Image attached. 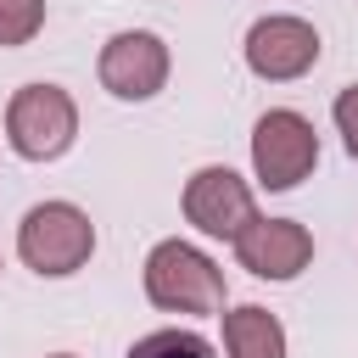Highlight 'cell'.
Wrapping results in <instances>:
<instances>
[{"label":"cell","instance_id":"6da1fadb","mask_svg":"<svg viewBox=\"0 0 358 358\" xmlns=\"http://www.w3.org/2000/svg\"><path fill=\"white\" fill-rule=\"evenodd\" d=\"M145 296L162 313H224V268L190 241H157L145 252Z\"/></svg>","mask_w":358,"mask_h":358},{"label":"cell","instance_id":"7a4b0ae2","mask_svg":"<svg viewBox=\"0 0 358 358\" xmlns=\"http://www.w3.org/2000/svg\"><path fill=\"white\" fill-rule=\"evenodd\" d=\"M90 252H95V224H90V213L73 207V201H39V207H28L22 224H17V257H22L34 274H45V280L78 274V268L90 263Z\"/></svg>","mask_w":358,"mask_h":358},{"label":"cell","instance_id":"3957f363","mask_svg":"<svg viewBox=\"0 0 358 358\" xmlns=\"http://www.w3.org/2000/svg\"><path fill=\"white\" fill-rule=\"evenodd\" d=\"M6 140L28 162H56L78 140V106L62 84H22L6 106Z\"/></svg>","mask_w":358,"mask_h":358},{"label":"cell","instance_id":"277c9868","mask_svg":"<svg viewBox=\"0 0 358 358\" xmlns=\"http://www.w3.org/2000/svg\"><path fill=\"white\" fill-rule=\"evenodd\" d=\"M319 168V134L302 112L274 106L252 123V173L263 190H296Z\"/></svg>","mask_w":358,"mask_h":358},{"label":"cell","instance_id":"5b68a950","mask_svg":"<svg viewBox=\"0 0 358 358\" xmlns=\"http://www.w3.org/2000/svg\"><path fill=\"white\" fill-rule=\"evenodd\" d=\"M168 45L151 34V28H123V34H112L106 45H101V62H95V73H101V84L117 95V101H151L162 84H168Z\"/></svg>","mask_w":358,"mask_h":358},{"label":"cell","instance_id":"8992f818","mask_svg":"<svg viewBox=\"0 0 358 358\" xmlns=\"http://www.w3.org/2000/svg\"><path fill=\"white\" fill-rule=\"evenodd\" d=\"M185 218L213 235V241H235L252 218H257V201H252V185L235 173V168H196L185 179Z\"/></svg>","mask_w":358,"mask_h":358},{"label":"cell","instance_id":"52a82bcc","mask_svg":"<svg viewBox=\"0 0 358 358\" xmlns=\"http://www.w3.org/2000/svg\"><path fill=\"white\" fill-rule=\"evenodd\" d=\"M319 28L302 22V17H257L246 28V67L268 84H285V78H302L313 62H319Z\"/></svg>","mask_w":358,"mask_h":358},{"label":"cell","instance_id":"ba28073f","mask_svg":"<svg viewBox=\"0 0 358 358\" xmlns=\"http://www.w3.org/2000/svg\"><path fill=\"white\" fill-rule=\"evenodd\" d=\"M229 246H235V263L257 280H296L313 263V235L296 218H252Z\"/></svg>","mask_w":358,"mask_h":358},{"label":"cell","instance_id":"9c48e42d","mask_svg":"<svg viewBox=\"0 0 358 358\" xmlns=\"http://www.w3.org/2000/svg\"><path fill=\"white\" fill-rule=\"evenodd\" d=\"M218 319H224V352L229 358H285V324L268 308L246 302V308H229Z\"/></svg>","mask_w":358,"mask_h":358},{"label":"cell","instance_id":"30bf717a","mask_svg":"<svg viewBox=\"0 0 358 358\" xmlns=\"http://www.w3.org/2000/svg\"><path fill=\"white\" fill-rule=\"evenodd\" d=\"M129 358H218V352L196 330H151V336H140L129 347Z\"/></svg>","mask_w":358,"mask_h":358},{"label":"cell","instance_id":"8fae6325","mask_svg":"<svg viewBox=\"0 0 358 358\" xmlns=\"http://www.w3.org/2000/svg\"><path fill=\"white\" fill-rule=\"evenodd\" d=\"M45 28V0H0V45H28Z\"/></svg>","mask_w":358,"mask_h":358},{"label":"cell","instance_id":"7c38bea8","mask_svg":"<svg viewBox=\"0 0 358 358\" xmlns=\"http://www.w3.org/2000/svg\"><path fill=\"white\" fill-rule=\"evenodd\" d=\"M336 129H341V145H347V157L358 162V84H347L341 95H336Z\"/></svg>","mask_w":358,"mask_h":358},{"label":"cell","instance_id":"4fadbf2b","mask_svg":"<svg viewBox=\"0 0 358 358\" xmlns=\"http://www.w3.org/2000/svg\"><path fill=\"white\" fill-rule=\"evenodd\" d=\"M50 358H73V352H50Z\"/></svg>","mask_w":358,"mask_h":358}]
</instances>
